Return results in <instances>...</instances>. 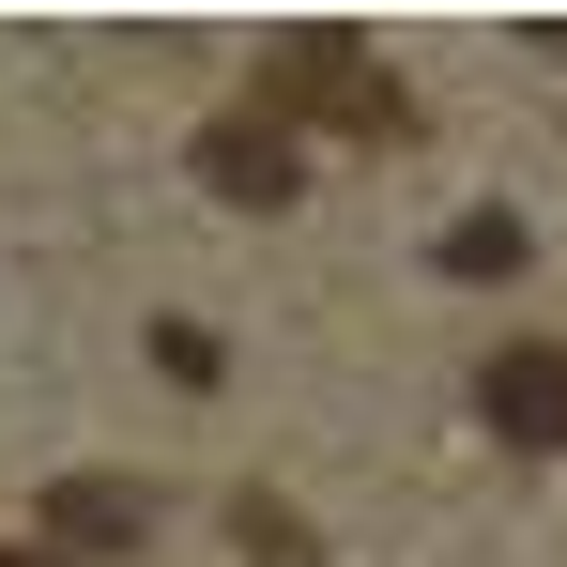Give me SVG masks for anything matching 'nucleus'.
Returning a JSON list of instances; mask_svg holds the SVG:
<instances>
[{
    "mask_svg": "<svg viewBox=\"0 0 567 567\" xmlns=\"http://www.w3.org/2000/svg\"><path fill=\"white\" fill-rule=\"evenodd\" d=\"M261 123H353V138H414L399 123V78H383L353 31H277V62H261Z\"/></svg>",
    "mask_w": 567,
    "mask_h": 567,
    "instance_id": "obj_1",
    "label": "nucleus"
},
{
    "mask_svg": "<svg viewBox=\"0 0 567 567\" xmlns=\"http://www.w3.org/2000/svg\"><path fill=\"white\" fill-rule=\"evenodd\" d=\"M475 414H491V445L567 461V338H506V353L475 369Z\"/></svg>",
    "mask_w": 567,
    "mask_h": 567,
    "instance_id": "obj_2",
    "label": "nucleus"
},
{
    "mask_svg": "<svg viewBox=\"0 0 567 567\" xmlns=\"http://www.w3.org/2000/svg\"><path fill=\"white\" fill-rule=\"evenodd\" d=\"M199 185H215V199H246V215H277V199L307 185V154H291L277 123H261V107H230V123L199 138Z\"/></svg>",
    "mask_w": 567,
    "mask_h": 567,
    "instance_id": "obj_3",
    "label": "nucleus"
},
{
    "mask_svg": "<svg viewBox=\"0 0 567 567\" xmlns=\"http://www.w3.org/2000/svg\"><path fill=\"white\" fill-rule=\"evenodd\" d=\"M47 537H62V553H138L154 506H138V475H62V491H47Z\"/></svg>",
    "mask_w": 567,
    "mask_h": 567,
    "instance_id": "obj_4",
    "label": "nucleus"
},
{
    "mask_svg": "<svg viewBox=\"0 0 567 567\" xmlns=\"http://www.w3.org/2000/svg\"><path fill=\"white\" fill-rule=\"evenodd\" d=\"M445 277H522V215H461L445 230Z\"/></svg>",
    "mask_w": 567,
    "mask_h": 567,
    "instance_id": "obj_5",
    "label": "nucleus"
},
{
    "mask_svg": "<svg viewBox=\"0 0 567 567\" xmlns=\"http://www.w3.org/2000/svg\"><path fill=\"white\" fill-rule=\"evenodd\" d=\"M0 567H47V553H0Z\"/></svg>",
    "mask_w": 567,
    "mask_h": 567,
    "instance_id": "obj_6",
    "label": "nucleus"
}]
</instances>
